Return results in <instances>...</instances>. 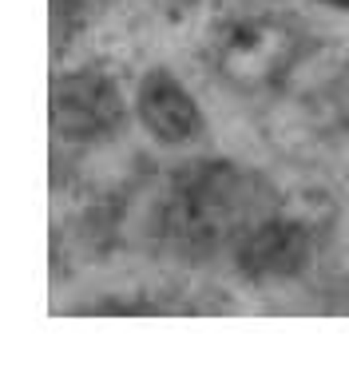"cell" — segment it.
<instances>
[{"label":"cell","instance_id":"cell-1","mask_svg":"<svg viewBox=\"0 0 349 365\" xmlns=\"http://www.w3.org/2000/svg\"><path fill=\"white\" fill-rule=\"evenodd\" d=\"M282 199L266 179L239 163H194L174 175L163 202V238L187 258L239 250L262 219L278 215Z\"/></svg>","mask_w":349,"mask_h":365},{"label":"cell","instance_id":"cell-2","mask_svg":"<svg viewBox=\"0 0 349 365\" xmlns=\"http://www.w3.org/2000/svg\"><path fill=\"white\" fill-rule=\"evenodd\" d=\"M306 40L290 20L254 12V16L230 20L214 36V68L239 91L278 88L302 60Z\"/></svg>","mask_w":349,"mask_h":365},{"label":"cell","instance_id":"cell-3","mask_svg":"<svg viewBox=\"0 0 349 365\" xmlns=\"http://www.w3.org/2000/svg\"><path fill=\"white\" fill-rule=\"evenodd\" d=\"M123 123V96L115 80L95 68L64 72L52 83V131L60 139L92 143Z\"/></svg>","mask_w":349,"mask_h":365},{"label":"cell","instance_id":"cell-4","mask_svg":"<svg viewBox=\"0 0 349 365\" xmlns=\"http://www.w3.org/2000/svg\"><path fill=\"white\" fill-rule=\"evenodd\" d=\"M313 242H318V235L310 222L278 210L242 238V247L234 250V262L250 282H286L313 262Z\"/></svg>","mask_w":349,"mask_h":365},{"label":"cell","instance_id":"cell-5","mask_svg":"<svg viewBox=\"0 0 349 365\" xmlns=\"http://www.w3.org/2000/svg\"><path fill=\"white\" fill-rule=\"evenodd\" d=\"M135 111H139V123L147 128V135H155L167 147L191 143L207 128L202 123V111H199V100L167 68H151L143 76L139 96H135Z\"/></svg>","mask_w":349,"mask_h":365},{"label":"cell","instance_id":"cell-6","mask_svg":"<svg viewBox=\"0 0 349 365\" xmlns=\"http://www.w3.org/2000/svg\"><path fill=\"white\" fill-rule=\"evenodd\" d=\"M322 4H330V9H341V12H349V0H322Z\"/></svg>","mask_w":349,"mask_h":365},{"label":"cell","instance_id":"cell-7","mask_svg":"<svg viewBox=\"0 0 349 365\" xmlns=\"http://www.w3.org/2000/svg\"><path fill=\"white\" fill-rule=\"evenodd\" d=\"M345 80H349V76H345ZM345 96H349V83H345Z\"/></svg>","mask_w":349,"mask_h":365}]
</instances>
